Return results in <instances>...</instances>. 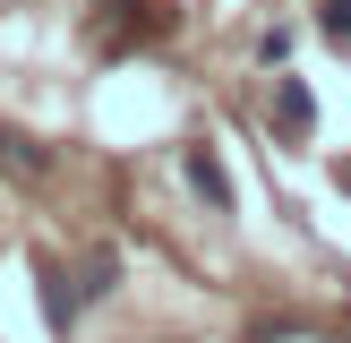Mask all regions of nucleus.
<instances>
[{
	"mask_svg": "<svg viewBox=\"0 0 351 343\" xmlns=\"http://www.w3.org/2000/svg\"><path fill=\"white\" fill-rule=\"evenodd\" d=\"M34 292H43L51 335H69V326H77V309H86V283H69V266H60V257H34Z\"/></svg>",
	"mask_w": 351,
	"mask_h": 343,
	"instance_id": "obj_1",
	"label": "nucleus"
},
{
	"mask_svg": "<svg viewBox=\"0 0 351 343\" xmlns=\"http://www.w3.org/2000/svg\"><path fill=\"white\" fill-rule=\"evenodd\" d=\"M180 180L197 189V198L215 206V215H223V206H232V180H223V163H215V146H189V154H180Z\"/></svg>",
	"mask_w": 351,
	"mask_h": 343,
	"instance_id": "obj_2",
	"label": "nucleus"
},
{
	"mask_svg": "<svg viewBox=\"0 0 351 343\" xmlns=\"http://www.w3.org/2000/svg\"><path fill=\"white\" fill-rule=\"evenodd\" d=\"M274 129H283V137H308V129H317V95H308L300 78L274 86Z\"/></svg>",
	"mask_w": 351,
	"mask_h": 343,
	"instance_id": "obj_3",
	"label": "nucleus"
},
{
	"mask_svg": "<svg viewBox=\"0 0 351 343\" xmlns=\"http://www.w3.org/2000/svg\"><path fill=\"white\" fill-rule=\"evenodd\" d=\"M77 283H86V300H112V292H120V249H86Z\"/></svg>",
	"mask_w": 351,
	"mask_h": 343,
	"instance_id": "obj_4",
	"label": "nucleus"
},
{
	"mask_svg": "<svg viewBox=\"0 0 351 343\" xmlns=\"http://www.w3.org/2000/svg\"><path fill=\"white\" fill-rule=\"evenodd\" d=\"M0 172H34V180H43V172H51V154L34 146V137H17V129H0Z\"/></svg>",
	"mask_w": 351,
	"mask_h": 343,
	"instance_id": "obj_5",
	"label": "nucleus"
},
{
	"mask_svg": "<svg viewBox=\"0 0 351 343\" xmlns=\"http://www.w3.org/2000/svg\"><path fill=\"white\" fill-rule=\"evenodd\" d=\"M317 34L335 51H351V0H326V9H317Z\"/></svg>",
	"mask_w": 351,
	"mask_h": 343,
	"instance_id": "obj_6",
	"label": "nucleus"
}]
</instances>
